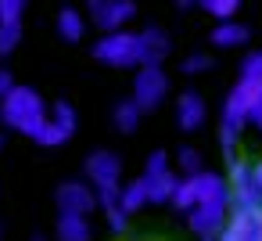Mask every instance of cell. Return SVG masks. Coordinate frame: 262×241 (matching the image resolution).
<instances>
[{"label": "cell", "instance_id": "obj_1", "mask_svg": "<svg viewBox=\"0 0 262 241\" xmlns=\"http://www.w3.org/2000/svg\"><path fill=\"white\" fill-rule=\"evenodd\" d=\"M47 115H51V112H47V101H43L40 90H33V87H18V83H15V90H11L8 97H0V119H4V126L26 133V137H33V140H36V133L43 130Z\"/></svg>", "mask_w": 262, "mask_h": 241}, {"label": "cell", "instance_id": "obj_2", "mask_svg": "<svg viewBox=\"0 0 262 241\" xmlns=\"http://www.w3.org/2000/svg\"><path fill=\"white\" fill-rule=\"evenodd\" d=\"M86 184L97 191V202L104 212L119 209V194H122V162L112 151H94L86 158Z\"/></svg>", "mask_w": 262, "mask_h": 241}, {"label": "cell", "instance_id": "obj_3", "mask_svg": "<svg viewBox=\"0 0 262 241\" xmlns=\"http://www.w3.org/2000/svg\"><path fill=\"white\" fill-rule=\"evenodd\" d=\"M94 58L101 65L112 69H140L144 65V47H140V33L119 29V33H104L94 44Z\"/></svg>", "mask_w": 262, "mask_h": 241}, {"label": "cell", "instance_id": "obj_4", "mask_svg": "<svg viewBox=\"0 0 262 241\" xmlns=\"http://www.w3.org/2000/svg\"><path fill=\"white\" fill-rule=\"evenodd\" d=\"M226 97L237 101V105L248 112V123L258 126V119H262V51L244 54V62H241V79H237V87H233Z\"/></svg>", "mask_w": 262, "mask_h": 241}, {"label": "cell", "instance_id": "obj_5", "mask_svg": "<svg viewBox=\"0 0 262 241\" xmlns=\"http://www.w3.org/2000/svg\"><path fill=\"white\" fill-rule=\"evenodd\" d=\"M140 112H155L162 108V101L169 97V72L162 65H140L133 76V94H129Z\"/></svg>", "mask_w": 262, "mask_h": 241}, {"label": "cell", "instance_id": "obj_6", "mask_svg": "<svg viewBox=\"0 0 262 241\" xmlns=\"http://www.w3.org/2000/svg\"><path fill=\"white\" fill-rule=\"evenodd\" d=\"M86 15L101 33H119L137 18L133 0H86Z\"/></svg>", "mask_w": 262, "mask_h": 241}, {"label": "cell", "instance_id": "obj_7", "mask_svg": "<svg viewBox=\"0 0 262 241\" xmlns=\"http://www.w3.org/2000/svg\"><path fill=\"white\" fill-rule=\"evenodd\" d=\"M144 180H147V198L151 202H172V191L180 184V176L172 173V158L165 151H151V158L144 166Z\"/></svg>", "mask_w": 262, "mask_h": 241}, {"label": "cell", "instance_id": "obj_8", "mask_svg": "<svg viewBox=\"0 0 262 241\" xmlns=\"http://www.w3.org/2000/svg\"><path fill=\"white\" fill-rule=\"evenodd\" d=\"M226 219H230V202H201L198 209L187 212V223H190V230H194L201 241L219 237L223 227H226Z\"/></svg>", "mask_w": 262, "mask_h": 241}, {"label": "cell", "instance_id": "obj_9", "mask_svg": "<svg viewBox=\"0 0 262 241\" xmlns=\"http://www.w3.org/2000/svg\"><path fill=\"white\" fill-rule=\"evenodd\" d=\"M54 198H58V212H69V216H90V212L101 209L97 191H94L86 180H69V184H61Z\"/></svg>", "mask_w": 262, "mask_h": 241}, {"label": "cell", "instance_id": "obj_10", "mask_svg": "<svg viewBox=\"0 0 262 241\" xmlns=\"http://www.w3.org/2000/svg\"><path fill=\"white\" fill-rule=\"evenodd\" d=\"M205 115H208V108H205V101H201L198 90H183L176 97V126L183 133H198L205 126Z\"/></svg>", "mask_w": 262, "mask_h": 241}, {"label": "cell", "instance_id": "obj_11", "mask_svg": "<svg viewBox=\"0 0 262 241\" xmlns=\"http://www.w3.org/2000/svg\"><path fill=\"white\" fill-rule=\"evenodd\" d=\"M140 47H144V65H162L172 51V40L162 26H147L140 33Z\"/></svg>", "mask_w": 262, "mask_h": 241}, {"label": "cell", "instance_id": "obj_12", "mask_svg": "<svg viewBox=\"0 0 262 241\" xmlns=\"http://www.w3.org/2000/svg\"><path fill=\"white\" fill-rule=\"evenodd\" d=\"M251 40V29L244 26V22H215V29H212V47H219V51H233V47H244Z\"/></svg>", "mask_w": 262, "mask_h": 241}, {"label": "cell", "instance_id": "obj_13", "mask_svg": "<svg viewBox=\"0 0 262 241\" xmlns=\"http://www.w3.org/2000/svg\"><path fill=\"white\" fill-rule=\"evenodd\" d=\"M255 227H258V212L233 209L226 227H223V234H219V241H255Z\"/></svg>", "mask_w": 262, "mask_h": 241}, {"label": "cell", "instance_id": "obj_14", "mask_svg": "<svg viewBox=\"0 0 262 241\" xmlns=\"http://www.w3.org/2000/svg\"><path fill=\"white\" fill-rule=\"evenodd\" d=\"M194 184H198V205L201 202H230V184H226V176H219V173H198L194 176ZM194 205V209H198Z\"/></svg>", "mask_w": 262, "mask_h": 241}, {"label": "cell", "instance_id": "obj_15", "mask_svg": "<svg viewBox=\"0 0 262 241\" xmlns=\"http://www.w3.org/2000/svg\"><path fill=\"white\" fill-rule=\"evenodd\" d=\"M58 36L65 44H79L86 36V15L79 8H61L58 11Z\"/></svg>", "mask_w": 262, "mask_h": 241}, {"label": "cell", "instance_id": "obj_16", "mask_svg": "<svg viewBox=\"0 0 262 241\" xmlns=\"http://www.w3.org/2000/svg\"><path fill=\"white\" fill-rule=\"evenodd\" d=\"M58 241H94V227L90 216H58Z\"/></svg>", "mask_w": 262, "mask_h": 241}, {"label": "cell", "instance_id": "obj_17", "mask_svg": "<svg viewBox=\"0 0 262 241\" xmlns=\"http://www.w3.org/2000/svg\"><path fill=\"white\" fill-rule=\"evenodd\" d=\"M140 119H144V112H140V105H137L133 97L115 101V108H112V123H115L119 133H133V130L140 126Z\"/></svg>", "mask_w": 262, "mask_h": 241}, {"label": "cell", "instance_id": "obj_18", "mask_svg": "<svg viewBox=\"0 0 262 241\" xmlns=\"http://www.w3.org/2000/svg\"><path fill=\"white\" fill-rule=\"evenodd\" d=\"M147 202H151V198H147V180H144V176H137V180H129V184H122L119 205H122L129 216H133V212H140Z\"/></svg>", "mask_w": 262, "mask_h": 241}, {"label": "cell", "instance_id": "obj_19", "mask_svg": "<svg viewBox=\"0 0 262 241\" xmlns=\"http://www.w3.org/2000/svg\"><path fill=\"white\" fill-rule=\"evenodd\" d=\"M194 205H198V184H194V176H180V184L172 191V209L190 212Z\"/></svg>", "mask_w": 262, "mask_h": 241}, {"label": "cell", "instance_id": "obj_20", "mask_svg": "<svg viewBox=\"0 0 262 241\" xmlns=\"http://www.w3.org/2000/svg\"><path fill=\"white\" fill-rule=\"evenodd\" d=\"M201 8L215 18V22H233L241 11V0H201Z\"/></svg>", "mask_w": 262, "mask_h": 241}, {"label": "cell", "instance_id": "obj_21", "mask_svg": "<svg viewBox=\"0 0 262 241\" xmlns=\"http://www.w3.org/2000/svg\"><path fill=\"white\" fill-rule=\"evenodd\" d=\"M22 44V22H0V58L15 54Z\"/></svg>", "mask_w": 262, "mask_h": 241}, {"label": "cell", "instance_id": "obj_22", "mask_svg": "<svg viewBox=\"0 0 262 241\" xmlns=\"http://www.w3.org/2000/svg\"><path fill=\"white\" fill-rule=\"evenodd\" d=\"M176 166H180L183 176H198V173H205V169H201V151H198V148H180Z\"/></svg>", "mask_w": 262, "mask_h": 241}, {"label": "cell", "instance_id": "obj_23", "mask_svg": "<svg viewBox=\"0 0 262 241\" xmlns=\"http://www.w3.org/2000/svg\"><path fill=\"white\" fill-rule=\"evenodd\" d=\"M208 69H212V58H208V54H201V51L187 54V58H183V65H180V72H183V76H205Z\"/></svg>", "mask_w": 262, "mask_h": 241}, {"label": "cell", "instance_id": "obj_24", "mask_svg": "<svg viewBox=\"0 0 262 241\" xmlns=\"http://www.w3.org/2000/svg\"><path fill=\"white\" fill-rule=\"evenodd\" d=\"M29 0H0V22H22Z\"/></svg>", "mask_w": 262, "mask_h": 241}, {"label": "cell", "instance_id": "obj_25", "mask_svg": "<svg viewBox=\"0 0 262 241\" xmlns=\"http://www.w3.org/2000/svg\"><path fill=\"white\" fill-rule=\"evenodd\" d=\"M104 216H108V230H112V234H126V230H129V212H126L122 205L112 209V212H104Z\"/></svg>", "mask_w": 262, "mask_h": 241}, {"label": "cell", "instance_id": "obj_26", "mask_svg": "<svg viewBox=\"0 0 262 241\" xmlns=\"http://www.w3.org/2000/svg\"><path fill=\"white\" fill-rule=\"evenodd\" d=\"M11 90H15V76L8 69H0V97H8Z\"/></svg>", "mask_w": 262, "mask_h": 241}, {"label": "cell", "instance_id": "obj_27", "mask_svg": "<svg viewBox=\"0 0 262 241\" xmlns=\"http://www.w3.org/2000/svg\"><path fill=\"white\" fill-rule=\"evenodd\" d=\"M176 8H183V11H190V8H201V0H176Z\"/></svg>", "mask_w": 262, "mask_h": 241}, {"label": "cell", "instance_id": "obj_28", "mask_svg": "<svg viewBox=\"0 0 262 241\" xmlns=\"http://www.w3.org/2000/svg\"><path fill=\"white\" fill-rule=\"evenodd\" d=\"M251 173H255V184H258V191H262V162H255Z\"/></svg>", "mask_w": 262, "mask_h": 241}, {"label": "cell", "instance_id": "obj_29", "mask_svg": "<svg viewBox=\"0 0 262 241\" xmlns=\"http://www.w3.org/2000/svg\"><path fill=\"white\" fill-rule=\"evenodd\" d=\"M0 151H4V137H0Z\"/></svg>", "mask_w": 262, "mask_h": 241}, {"label": "cell", "instance_id": "obj_30", "mask_svg": "<svg viewBox=\"0 0 262 241\" xmlns=\"http://www.w3.org/2000/svg\"><path fill=\"white\" fill-rule=\"evenodd\" d=\"M0 241H4V227H0Z\"/></svg>", "mask_w": 262, "mask_h": 241}, {"label": "cell", "instance_id": "obj_31", "mask_svg": "<svg viewBox=\"0 0 262 241\" xmlns=\"http://www.w3.org/2000/svg\"><path fill=\"white\" fill-rule=\"evenodd\" d=\"M33 241H47V237H33Z\"/></svg>", "mask_w": 262, "mask_h": 241}, {"label": "cell", "instance_id": "obj_32", "mask_svg": "<svg viewBox=\"0 0 262 241\" xmlns=\"http://www.w3.org/2000/svg\"><path fill=\"white\" fill-rule=\"evenodd\" d=\"M258 130H262V119H258Z\"/></svg>", "mask_w": 262, "mask_h": 241}]
</instances>
